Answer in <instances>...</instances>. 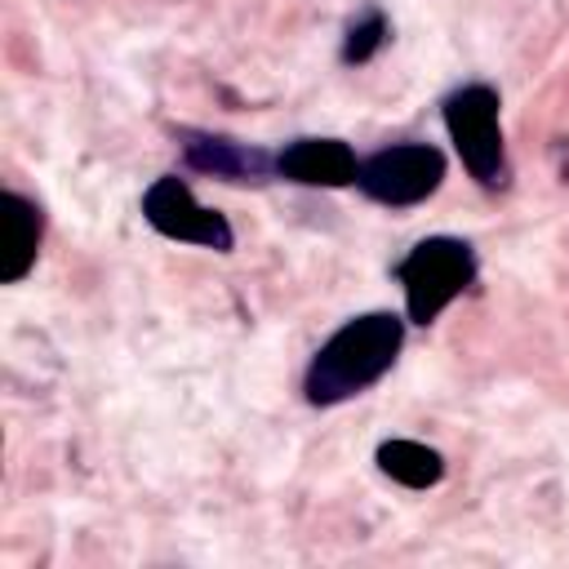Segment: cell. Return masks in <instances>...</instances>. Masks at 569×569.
I'll list each match as a JSON object with an SVG mask.
<instances>
[{
  "label": "cell",
  "instance_id": "obj_1",
  "mask_svg": "<svg viewBox=\"0 0 569 569\" xmlns=\"http://www.w3.org/2000/svg\"><path fill=\"white\" fill-rule=\"evenodd\" d=\"M405 347V320L391 311H365L351 316L307 365L302 391L311 405L329 409L342 405L351 396H360L365 387H373L400 356Z\"/></svg>",
  "mask_w": 569,
  "mask_h": 569
},
{
  "label": "cell",
  "instance_id": "obj_2",
  "mask_svg": "<svg viewBox=\"0 0 569 569\" xmlns=\"http://www.w3.org/2000/svg\"><path fill=\"white\" fill-rule=\"evenodd\" d=\"M396 280L405 284V316L431 325L476 280V249L458 236H427L396 262Z\"/></svg>",
  "mask_w": 569,
  "mask_h": 569
},
{
  "label": "cell",
  "instance_id": "obj_3",
  "mask_svg": "<svg viewBox=\"0 0 569 569\" xmlns=\"http://www.w3.org/2000/svg\"><path fill=\"white\" fill-rule=\"evenodd\" d=\"M502 102L489 84H462L445 98V129L480 187L507 182V147H502Z\"/></svg>",
  "mask_w": 569,
  "mask_h": 569
},
{
  "label": "cell",
  "instance_id": "obj_4",
  "mask_svg": "<svg viewBox=\"0 0 569 569\" xmlns=\"http://www.w3.org/2000/svg\"><path fill=\"white\" fill-rule=\"evenodd\" d=\"M445 182V156L431 142H400V147H382L369 160H360V178L356 187L391 209L418 204L427 196H436V187Z\"/></svg>",
  "mask_w": 569,
  "mask_h": 569
},
{
  "label": "cell",
  "instance_id": "obj_5",
  "mask_svg": "<svg viewBox=\"0 0 569 569\" xmlns=\"http://www.w3.org/2000/svg\"><path fill=\"white\" fill-rule=\"evenodd\" d=\"M142 218H147L160 236L187 240V244H204V249H213V253H227V249L236 244L231 222H227L218 209L200 204L196 191H191L178 173H164V178H156V182L142 191Z\"/></svg>",
  "mask_w": 569,
  "mask_h": 569
},
{
  "label": "cell",
  "instance_id": "obj_6",
  "mask_svg": "<svg viewBox=\"0 0 569 569\" xmlns=\"http://www.w3.org/2000/svg\"><path fill=\"white\" fill-rule=\"evenodd\" d=\"M276 173L298 187H351L360 178V160L342 138H298L280 147Z\"/></svg>",
  "mask_w": 569,
  "mask_h": 569
},
{
  "label": "cell",
  "instance_id": "obj_7",
  "mask_svg": "<svg viewBox=\"0 0 569 569\" xmlns=\"http://www.w3.org/2000/svg\"><path fill=\"white\" fill-rule=\"evenodd\" d=\"M40 236H44L40 204L18 196V191H4V249H0V280L4 284H18L36 267Z\"/></svg>",
  "mask_w": 569,
  "mask_h": 569
},
{
  "label": "cell",
  "instance_id": "obj_8",
  "mask_svg": "<svg viewBox=\"0 0 569 569\" xmlns=\"http://www.w3.org/2000/svg\"><path fill=\"white\" fill-rule=\"evenodd\" d=\"M187 151V164L200 169V173H213V178H227V182H249V178H262L267 173V156L258 147H240L231 138H209V133H191L182 142Z\"/></svg>",
  "mask_w": 569,
  "mask_h": 569
},
{
  "label": "cell",
  "instance_id": "obj_9",
  "mask_svg": "<svg viewBox=\"0 0 569 569\" xmlns=\"http://www.w3.org/2000/svg\"><path fill=\"white\" fill-rule=\"evenodd\" d=\"M378 471L405 489H431L445 480V458H440V449H431L422 440H382Z\"/></svg>",
  "mask_w": 569,
  "mask_h": 569
},
{
  "label": "cell",
  "instance_id": "obj_10",
  "mask_svg": "<svg viewBox=\"0 0 569 569\" xmlns=\"http://www.w3.org/2000/svg\"><path fill=\"white\" fill-rule=\"evenodd\" d=\"M387 36H391L387 18H382L378 9H369L360 22H351V31H347V40H342V62H369V58L387 44Z\"/></svg>",
  "mask_w": 569,
  "mask_h": 569
}]
</instances>
